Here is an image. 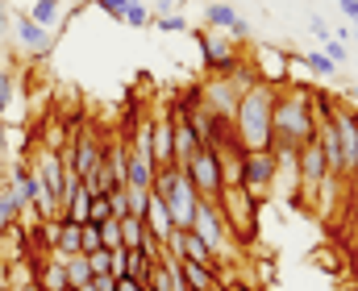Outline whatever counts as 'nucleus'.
Listing matches in <instances>:
<instances>
[{
	"instance_id": "dca6fc26",
	"label": "nucleus",
	"mask_w": 358,
	"mask_h": 291,
	"mask_svg": "<svg viewBox=\"0 0 358 291\" xmlns=\"http://www.w3.org/2000/svg\"><path fill=\"white\" fill-rule=\"evenodd\" d=\"M150 267H155V254H146L142 246H138V250H125V279L146 283V279H150Z\"/></svg>"
},
{
	"instance_id": "e433bc0d",
	"label": "nucleus",
	"mask_w": 358,
	"mask_h": 291,
	"mask_svg": "<svg viewBox=\"0 0 358 291\" xmlns=\"http://www.w3.org/2000/svg\"><path fill=\"white\" fill-rule=\"evenodd\" d=\"M346 96H350V100L358 104V84H350V88H346Z\"/></svg>"
},
{
	"instance_id": "4468645a",
	"label": "nucleus",
	"mask_w": 358,
	"mask_h": 291,
	"mask_svg": "<svg viewBox=\"0 0 358 291\" xmlns=\"http://www.w3.org/2000/svg\"><path fill=\"white\" fill-rule=\"evenodd\" d=\"M196 150H200V137L192 133L187 117H183V112L176 108V167H183V163H187V158H192Z\"/></svg>"
},
{
	"instance_id": "f03ea898",
	"label": "nucleus",
	"mask_w": 358,
	"mask_h": 291,
	"mask_svg": "<svg viewBox=\"0 0 358 291\" xmlns=\"http://www.w3.org/2000/svg\"><path fill=\"white\" fill-rule=\"evenodd\" d=\"M275 96L279 88L271 80H255L234 108V121H229V133L242 150H271V112H275Z\"/></svg>"
},
{
	"instance_id": "f704fd0d",
	"label": "nucleus",
	"mask_w": 358,
	"mask_h": 291,
	"mask_svg": "<svg viewBox=\"0 0 358 291\" xmlns=\"http://www.w3.org/2000/svg\"><path fill=\"white\" fill-rule=\"evenodd\" d=\"M13 291H42V288H38V279H34V283H21V288H13Z\"/></svg>"
},
{
	"instance_id": "39448f33",
	"label": "nucleus",
	"mask_w": 358,
	"mask_h": 291,
	"mask_svg": "<svg viewBox=\"0 0 358 291\" xmlns=\"http://www.w3.org/2000/svg\"><path fill=\"white\" fill-rule=\"evenodd\" d=\"M275 171H279L275 150H246L242 154V188L250 192V200L267 204L275 192Z\"/></svg>"
},
{
	"instance_id": "ea45409f",
	"label": "nucleus",
	"mask_w": 358,
	"mask_h": 291,
	"mask_svg": "<svg viewBox=\"0 0 358 291\" xmlns=\"http://www.w3.org/2000/svg\"><path fill=\"white\" fill-rule=\"evenodd\" d=\"M67 291H76V288H67Z\"/></svg>"
},
{
	"instance_id": "c85d7f7f",
	"label": "nucleus",
	"mask_w": 358,
	"mask_h": 291,
	"mask_svg": "<svg viewBox=\"0 0 358 291\" xmlns=\"http://www.w3.org/2000/svg\"><path fill=\"white\" fill-rule=\"evenodd\" d=\"M108 208H113V216L121 221V216H129V195H125V188H113L108 192Z\"/></svg>"
},
{
	"instance_id": "f3484780",
	"label": "nucleus",
	"mask_w": 358,
	"mask_h": 291,
	"mask_svg": "<svg viewBox=\"0 0 358 291\" xmlns=\"http://www.w3.org/2000/svg\"><path fill=\"white\" fill-rule=\"evenodd\" d=\"M204 21L213 25V29H234V21H238V4H229V0H213L208 8H204Z\"/></svg>"
},
{
	"instance_id": "ddd939ff",
	"label": "nucleus",
	"mask_w": 358,
	"mask_h": 291,
	"mask_svg": "<svg viewBox=\"0 0 358 291\" xmlns=\"http://www.w3.org/2000/svg\"><path fill=\"white\" fill-rule=\"evenodd\" d=\"M179 275H183V288L187 291L217 288V267H208V262H179Z\"/></svg>"
},
{
	"instance_id": "c9c22d12",
	"label": "nucleus",
	"mask_w": 358,
	"mask_h": 291,
	"mask_svg": "<svg viewBox=\"0 0 358 291\" xmlns=\"http://www.w3.org/2000/svg\"><path fill=\"white\" fill-rule=\"evenodd\" d=\"M76 291H100V288H96V279H88V283H80Z\"/></svg>"
},
{
	"instance_id": "423d86ee",
	"label": "nucleus",
	"mask_w": 358,
	"mask_h": 291,
	"mask_svg": "<svg viewBox=\"0 0 358 291\" xmlns=\"http://www.w3.org/2000/svg\"><path fill=\"white\" fill-rule=\"evenodd\" d=\"M183 175H187V184L196 188L200 200H217L221 188H225V179H221V158H217L213 146H200V150L183 163Z\"/></svg>"
},
{
	"instance_id": "0eeeda50",
	"label": "nucleus",
	"mask_w": 358,
	"mask_h": 291,
	"mask_svg": "<svg viewBox=\"0 0 358 291\" xmlns=\"http://www.w3.org/2000/svg\"><path fill=\"white\" fill-rule=\"evenodd\" d=\"M150 158L159 167H176V108H159L150 121Z\"/></svg>"
},
{
	"instance_id": "a211bd4d",
	"label": "nucleus",
	"mask_w": 358,
	"mask_h": 291,
	"mask_svg": "<svg viewBox=\"0 0 358 291\" xmlns=\"http://www.w3.org/2000/svg\"><path fill=\"white\" fill-rule=\"evenodd\" d=\"M38 288L42 291H67L71 283H67V271H63L59 262L42 258V262H38Z\"/></svg>"
},
{
	"instance_id": "393cba45",
	"label": "nucleus",
	"mask_w": 358,
	"mask_h": 291,
	"mask_svg": "<svg viewBox=\"0 0 358 291\" xmlns=\"http://www.w3.org/2000/svg\"><path fill=\"white\" fill-rule=\"evenodd\" d=\"M304 71H313V75H321V80H329V75H334L338 67H334V63H329L325 54H317V50H313V54H304Z\"/></svg>"
},
{
	"instance_id": "a878e982",
	"label": "nucleus",
	"mask_w": 358,
	"mask_h": 291,
	"mask_svg": "<svg viewBox=\"0 0 358 291\" xmlns=\"http://www.w3.org/2000/svg\"><path fill=\"white\" fill-rule=\"evenodd\" d=\"M113 216V208H108V192L104 195H92L88 204V225H100V221H108Z\"/></svg>"
},
{
	"instance_id": "20e7f679",
	"label": "nucleus",
	"mask_w": 358,
	"mask_h": 291,
	"mask_svg": "<svg viewBox=\"0 0 358 291\" xmlns=\"http://www.w3.org/2000/svg\"><path fill=\"white\" fill-rule=\"evenodd\" d=\"M213 254H217V262H229L234 258V250H229V229H225V221H221V208H217V200H196V216H192V225H187Z\"/></svg>"
},
{
	"instance_id": "2eb2a0df",
	"label": "nucleus",
	"mask_w": 358,
	"mask_h": 291,
	"mask_svg": "<svg viewBox=\"0 0 358 291\" xmlns=\"http://www.w3.org/2000/svg\"><path fill=\"white\" fill-rule=\"evenodd\" d=\"M59 13H63V0H29V21L34 25H42V29H50L55 33V25H59Z\"/></svg>"
},
{
	"instance_id": "9b49d317",
	"label": "nucleus",
	"mask_w": 358,
	"mask_h": 291,
	"mask_svg": "<svg viewBox=\"0 0 358 291\" xmlns=\"http://www.w3.org/2000/svg\"><path fill=\"white\" fill-rule=\"evenodd\" d=\"M13 33H17V42H21V46H25L29 54H38V59H42V54H46V50L55 46V33H50V29H42V25H34V21H29L25 13H21V17L13 21Z\"/></svg>"
},
{
	"instance_id": "473e14b6",
	"label": "nucleus",
	"mask_w": 358,
	"mask_h": 291,
	"mask_svg": "<svg viewBox=\"0 0 358 291\" xmlns=\"http://www.w3.org/2000/svg\"><path fill=\"white\" fill-rule=\"evenodd\" d=\"M176 4H179V0H159V4H155V17H163V13H176Z\"/></svg>"
},
{
	"instance_id": "6ab92c4d",
	"label": "nucleus",
	"mask_w": 358,
	"mask_h": 291,
	"mask_svg": "<svg viewBox=\"0 0 358 291\" xmlns=\"http://www.w3.org/2000/svg\"><path fill=\"white\" fill-rule=\"evenodd\" d=\"M121 21H125L129 29H146V25L155 21V8H150L146 0H129V4H125V13H121Z\"/></svg>"
},
{
	"instance_id": "c756f323",
	"label": "nucleus",
	"mask_w": 358,
	"mask_h": 291,
	"mask_svg": "<svg viewBox=\"0 0 358 291\" xmlns=\"http://www.w3.org/2000/svg\"><path fill=\"white\" fill-rule=\"evenodd\" d=\"M325 59L334 63V67H342L350 54H346V46H342V38H325Z\"/></svg>"
},
{
	"instance_id": "4c0bfd02",
	"label": "nucleus",
	"mask_w": 358,
	"mask_h": 291,
	"mask_svg": "<svg viewBox=\"0 0 358 291\" xmlns=\"http://www.w3.org/2000/svg\"><path fill=\"white\" fill-rule=\"evenodd\" d=\"M213 291H225V288H213Z\"/></svg>"
},
{
	"instance_id": "72a5a7b5",
	"label": "nucleus",
	"mask_w": 358,
	"mask_h": 291,
	"mask_svg": "<svg viewBox=\"0 0 358 291\" xmlns=\"http://www.w3.org/2000/svg\"><path fill=\"white\" fill-rule=\"evenodd\" d=\"M117 291H146V283H134V279H117Z\"/></svg>"
},
{
	"instance_id": "b1692460",
	"label": "nucleus",
	"mask_w": 358,
	"mask_h": 291,
	"mask_svg": "<svg viewBox=\"0 0 358 291\" xmlns=\"http://www.w3.org/2000/svg\"><path fill=\"white\" fill-rule=\"evenodd\" d=\"M150 25H159L163 33H187V17H183V13H163V17H155Z\"/></svg>"
},
{
	"instance_id": "f8f14e48",
	"label": "nucleus",
	"mask_w": 358,
	"mask_h": 291,
	"mask_svg": "<svg viewBox=\"0 0 358 291\" xmlns=\"http://www.w3.org/2000/svg\"><path fill=\"white\" fill-rule=\"evenodd\" d=\"M150 184H155V163H150V154L129 150V158H125V188L150 192Z\"/></svg>"
},
{
	"instance_id": "6e6552de",
	"label": "nucleus",
	"mask_w": 358,
	"mask_h": 291,
	"mask_svg": "<svg viewBox=\"0 0 358 291\" xmlns=\"http://www.w3.org/2000/svg\"><path fill=\"white\" fill-rule=\"evenodd\" d=\"M329 175V167H325V154H321V146H317V137L313 142H304L300 150H296V188L304 200H313L317 192V184Z\"/></svg>"
},
{
	"instance_id": "9d476101",
	"label": "nucleus",
	"mask_w": 358,
	"mask_h": 291,
	"mask_svg": "<svg viewBox=\"0 0 358 291\" xmlns=\"http://www.w3.org/2000/svg\"><path fill=\"white\" fill-rule=\"evenodd\" d=\"M200 50H204V63H208L217 75L238 71V46H229L221 33H204V38H200Z\"/></svg>"
},
{
	"instance_id": "a19ab883",
	"label": "nucleus",
	"mask_w": 358,
	"mask_h": 291,
	"mask_svg": "<svg viewBox=\"0 0 358 291\" xmlns=\"http://www.w3.org/2000/svg\"><path fill=\"white\" fill-rule=\"evenodd\" d=\"M355 212H358V208H355Z\"/></svg>"
},
{
	"instance_id": "412c9836",
	"label": "nucleus",
	"mask_w": 358,
	"mask_h": 291,
	"mask_svg": "<svg viewBox=\"0 0 358 291\" xmlns=\"http://www.w3.org/2000/svg\"><path fill=\"white\" fill-rule=\"evenodd\" d=\"M13 221H21V200H17L13 188H0V229L13 225Z\"/></svg>"
},
{
	"instance_id": "1a4fd4ad",
	"label": "nucleus",
	"mask_w": 358,
	"mask_h": 291,
	"mask_svg": "<svg viewBox=\"0 0 358 291\" xmlns=\"http://www.w3.org/2000/svg\"><path fill=\"white\" fill-rule=\"evenodd\" d=\"M67 163L80 171V179L88 175V171H96L100 163H104V142L92 133V129H80V133H71V142H67Z\"/></svg>"
},
{
	"instance_id": "58836bf2",
	"label": "nucleus",
	"mask_w": 358,
	"mask_h": 291,
	"mask_svg": "<svg viewBox=\"0 0 358 291\" xmlns=\"http://www.w3.org/2000/svg\"><path fill=\"white\" fill-rule=\"evenodd\" d=\"M355 29H358V21H355Z\"/></svg>"
},
{
	"instance_id": "2f4dec72",
	"label": "nucleus",
	"mask_w": 358,
	"mask_h": 291,
	"mask_svg": "<svg viewBox=\"0 0 358 291\" xmlns=\"http://www.w3.org/2000/svg\"><path fill=\"white\" fill-rule=\"evenodd\" d=\"M13 25V8H8V0H0V33Z\"/></svg>"
},
{
	"instance_id": "4be33fe9",
	"label": "nucleus",
	"mask_w": 358,
	"mask_h": 291,
	"mask_svg": "<svg viewBox=\"0 0 358 291\" xmlns=\"http://www.w3.org/2000/svg\"><path fill=\"white\" fill-rule=\"evenodd\" d=\"M13 96H17V75H13L8 67H0V121H4V112L13 108Z\"/></svg>"
},
{
	"instance_id": "bb28decb",
	"label": "nucleus",
	"mask_w": 358,
	"mask_h": 291,
	"mask_svg": "<svg viewBox=\"0 0 358 291\" xmlns=\"http://www.w3.org/2000/svg\"><path fill=\"white\" fill-rule=\"evenodd\" d=\"M92 250H104L100 225H84V229H80V254H92Z\"/></svg>"
},
{
	"instance_id": "7c9ffc66",
	"label": "nucleus",
	"mask_w": 358,
	"mask_h": 291,
	"mask_svg": "<svg viewBox=\"0 0 358 291\" xmlns=\"http://www.w3.org/2000/svg\"><path fill=\"white\" fill-rule=\"evenodd\" d=\"M92 4H96V8H100L104 17H113V21H121V13H125V4H129V0H92Z\"/></svg>"
},
{
	"instance_id": "5701e85b",
	"label": "nucleus",
	"mask_w": 358,
	"mask_h": 291,
	"mask_svg": "<svg viewBox=\"0 0 358 291\" xmlns=\"http://www.w3.org/2000/svg\"><path fill=\"white\" fill-rule=\"evenodd\" d=\"M100 241H104V250H125V246H121V221H117V216L100 221Z\"/></svg>"
},
{
	"instance_id": "aec40b11",
	"label": "nucleus",
	"mask_w": 358,
	"mask_h": 291,
	"mask_svg": "<svg viewBox=\"0 0 358 291\" xmlns=\"http://www.w3.org/2000/svg\"><path fill=\"white\" fill-rule=\"evenodd\" d=\"M80 229H84V225H76V221H59V241H55V250H59V254H80Z\"/></svg>"
},
{
	"instance_id": "7ed1b4c3",
	"label": "nucleus",
	"mask_w": 358,
	"mask_h": 291,
	"mask_svg": "<svg viewBox=\"0 0 358 291\" xmlns=\"http://www.w3.org/2000/svg\"><path fill=\"white\" fill-rule=\"evenodd\" d=\"M217 208H221V221H225V229H229V237H238V241H246V246H255L259 241V200H250V192L242 188V184H225L221 195H217Z\"/></svg>"
},
{
	"instance_id": "f257e3e1",
	"label": "nucleus",
	"mask_w": 358,
	"mask_h": 291,
	"mask_svg": "<svg viewBox=\"0 0 358 291\" xmlns=\"http://www.w3.org/2000/svg\"><path fill=\"white\" fill-rule=\"evenodd\" d=\"M317 137V100L308 96V88H287L283 96H275L271 112V150L275 154H296L304 142Z\"/></svg>"
},
{
	"instance_id": "cd10ccee",
	"label": "nucleus",
	"mask_w": 358,
	"mask_h": 291,
	"mask_svg": "<svg viewBox=\"0 0 358 291\" xmlns=\"http://www.w3.org/2000/svg\"><path fill=\"white\" fill-rule=\"evenodd\" d=\"M88 267H92V275H113V250H92Z\"/></svg>"
}]
</instances>
